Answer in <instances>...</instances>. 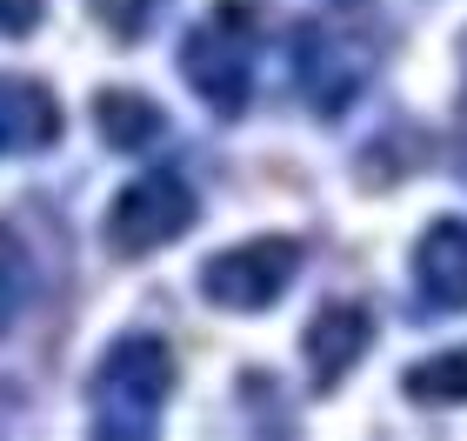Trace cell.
<instances>
[{"label":"cell","instance_id":"52a82bcc","mask_svg":"<svg viewBox=\"0 0 467 441\" xmlns=\"http://www.w3.org/2000/svg\"><path fill=\"white\" fill-rule=\"evenodd\" d=\"M368 334H374V321H368V308H354V301H334V308H321L307 321V368H314V382L321 388H334L341 374L368 354Z\"/></svg>","mask_w":467,"mask_h":441},{"label":"cell","instance_id":"8992f818","mask_svg":"<svg viewBox=\"0 0 467 441\" xmlns=\"http://www.w3.org/2000/svg\"><path fill=\"white\" fill-rule=\"evenodd\" d=\"M414 288H420V301L441 308V314L467 308V221L461 215L434 221L428 235L414 241Z\"/></svg>","mask_w":467,"mask_h":441},{"label":"cell","instance_id":"4fadbf2b","mask_svg":"<svg viewBox=\"0 0 467 441\" xmlns=\"http://www.w3.org/2000/svg\"><path fill=\"white\" fill-rule=\"evenodd\" d=\"M461 68H467V34H461Z\"/></svg>","mask_w":467,"mask_h":441},{"label":"cell","instance_id":"7a4b0ae2","mask_svg":"<svg viewBox=\"0 0 467 441\" xmlns=\"http://www.w3.org/2000/svg\"><path fill=\"white\" fill-rule=\"evenodd\" d=\"M167 394H174V348L161 334H120L94 368V394H88L94 428L120 435V441H140V435L161 428Z\"/></svg>","mask_w":467,"mask_h":441},{"label":"cell","instance_id":"9c48e42d","mask_svg":"<svg viewBox=\"0 0 467 441\" xmlns=\"http://www.w3.org/2000/svg\"><path fill=\"white\" fill-rule=\"evenodd\" d=\"M94 114H100V141L127 147V154H134V147H154L167 134V114L147 94H127V88H108V94L94 100Z\"/></svg>","mask_w":467,"mask_h":441},{"label":"cell","instance_id":"ba28073f","mask_svg":"<svg viewBox=\"0 0 467 441\" xmlns=\"http://www.w3.org/2000/svg\"><path fill=\"white\" fill-rule=\"evenodd\" d=\"M60 134V108L47 88L34 80H0V154H20V147H47Z\"/></svg>","mask_w":467,"mask_h":441},{"label":"cell","instance_id":"5b68a950","mask_svg":"<svg viewBox=\"0 0 467 441\" xmlns=\"http://www.w3.org/2000/svg\"><path fill=\"white\" fill-rule=\"evenodd\" d=\"M294 54H301V94H307V108H321V114H341L360 94V80H368V47L341 27H321V20L301 27Z\"/></svg>","mask_w":467,"mask_h":441},{"label":"cell","instance_id":"7c38bea8","mask_svg":"<svg viewBox=\"0 0 467 441\" xmlns=\"http://www.w3.org/2000/svg\"><path fill=\"white\" fill-rule=\"evenodd\" d=\"M40 27V0H0V40H27Z\"/></svg>","mask_w":467,"mask_h":441},{"label":"cell","instance_id":"30bf717a","mask_svg":"<svg viewBox=\"0 0 467 441\" xmlns=\"http://www.w3.org/2000/svg\"><path fill=\"white\" fill-rule=\"evenodd\" d=\"M400 388H408V402H420V408H461L467 402V348L414 362L408 374H400Z\"/></svg>","mask_w":467,"mask_h":441},{"label":"cell","instance_id":"6da1fadb","mask_svg":"<svg viewBox=\"0 0 467 441\" xmlns=\"http://www.w3.org/2000/svg\"><path fill=\"white\" fill-rule=\"evenodd\" d=\"M254 68H261V7L254 0H214L194 34L181 40V74L214 114H241L254 94Z\"/></svg>","mask_w":467,"mask_h":441},{"label":"cell","instance_id":"277c9868","mask_svg":"<svg viewBox=\"0 0 467 441\" xmlns=\"http://www.w3.org/2000/svg\"><path fill=\"white\" fill-rule=\"evenodd\" d=\"M294 268H301V241L287 235H261V241H241V247H221L214 261L201 268V294L227 314H261L287 294Z\"/></svg>","mask_w":467,"mask_h":441},{"label":"cell","instance_id":"8fae6325","mask_svg":"<svg viewBox=\"0 0 467 441\" xmlns=\"http://www.w3.org/2000/svg\"><path fill=\"white\" fill-rule=\"evenodd\" d=\"M20 301H27V255H20V241L0 227V328L20 314Z\"/></svg>","mask_w":467,"mask_h":441},{"label":"cell","instance_id":"3957f363","mask_svg":"<svg viewBox=\"0 0 467 441\" xmlns=\"http://www.w3.org/2000/svg\"><path fill=\"white\" fill-rule=\"evenodd\" d=\"M194 215H201V201H194V187H187L181 174H167V167L134 174L114 194V207H108V247L127 255V261L161 255L167 241H181L187 227H194Z\"/></svg>","mask_w":467,"mask_h":441}]
</instances>
